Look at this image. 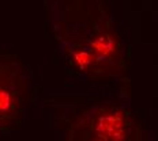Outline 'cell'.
I'll return each mask as SVG.
<instances>
[{
  "label": "cell",
  "instance_id": "6da1fadb",
  "mask_svg": "<svg viewBox=\"0 0 158 141\" xmlns=\"http://www.w3.org/2000/svg\"><path fill=\"white\" fill-rule=\"evenodd\" d=\"M8 100H10V98H8V95L6 94V92H0V110H4L6 107H7V104H8Z\"/></svg>",
  "mask_w": 158,
  "mask_h": 141
}]
</instances>
